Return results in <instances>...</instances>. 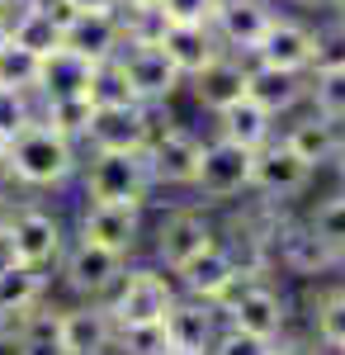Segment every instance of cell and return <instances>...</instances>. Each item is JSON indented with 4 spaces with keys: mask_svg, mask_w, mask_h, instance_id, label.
<instances>
[{
    "mask_svg": "<svg viewBox=\"0 0 345 355\" xmlns=\"http://www.w3.org/2000/svg\"><path fill=\"white\" fill-rule=\"evenodd\" d=\"M67 5L62 0H19V10L10 15V38L33 48L38 57H48L62 48V28H67Z\"/></svg>",
    "mask_w": 345,
    "mask_h": 355,
    "instance_id": "cb8c5ba5",
    "label": "cell"
},
{
    "mask_svg": "<svg viewBox=\"0 0 345 355\" xmlns=\"http://www.w3.org/2000/svg\"><path fill=\"white\" fill-rule=\"evenodd\" d=\"M269 251H274V266H284L298 279H321V275L345 266L341 251H331L303 218H279V214L269 227Z\"/></svg>",
    "mask_w": 345,
    "mask_h": 355,
    "instance_id": "8fae6325",
    "label": "cell"
},
{
    "mask_svg": "<svg viewBox=\"0 0 345 355\" xmlns=\"http://www.w3.org/2000/svg\"><path fill=\"white\" fill-rule=\"evenodd\" d=\"M341 62H345V24L331 19L326 28H317V57H312V67H341Z\"/></svg>",
    "mask_w": 345,
    "mask_h": 355,
    "instance_id": "ab89813d",
    "label": "cell"
},
{
    "mask_svg": "<svg viewBox=\"0 0 345 355\" xmlns=\"http://www.w3.org/2000/svg\"><path fill=\"white\" fill-rule=\"evenodd\" d=\"M152 128H157V110L152 105H142V100H133V105H105V110L90 114V128H85L80 147H90V152H100V147L142 152Z\"/></svg>",
    "mask_w": 345,
    "mask_h": 355,
    "instance_id": "9a60e30c",
    "label": "cell"
},
{
    "mask_svg": "<svg viewBox=\"0 0 345 355\" xmlns=\"http://www.w3.org/2000/svg\"><path fill=\"white\" fill-rule=\"evenodd\" d=\"M142 214L147 209H133V204H85L80 209V223H76V237L85 242H100L118 256H133L142 246Z\"/></svg>",
    "mask_w": 345,
    "mask_h": 355,
    "instance_id": "2e32d148",
    "label": "cell"
},
{
    "mask_svg": "<svg viewBox=\"0 0 345 355\" xmlns=\"http://www.w3.org/2000/svg\"><path fill=\"white\" fill-rule=\"evenodd\" d=\"M33 119H38V95L33 90H15V85H0V133L5 137L24 133Z\"/></svg>",
    "mask_w": 345,
    "mask_h": 355,
    "instance_id": "d590c367",
    "label": "cell"
},
{
    "mask_svg": "<svg viewBox=\"0 0 345 355\" xmlns=\"http://www.w3.org/2000/svg\"><path fill=\"white\" fill-rule=\"evenodd\" d=\"M10 43V15H0V48Z\"/></svg>",
    "mask_w": 345,
    "mask_h": 355,
    "instance_id": "ee69618b",
    "label": "cell"
},
{
    "mask_svg": "<svg viewBox=\"0 0 345 355\" xmlns=\"http://www.w3.org/2000/svg\"><path fill=\"white\" fill-rule=\"evenodd\" d=\"M218 331H222V308L209 299L180 294V299L170 303V313H166V341H170V351L209 355Z\"/></svg>",
    "mask_w": 345,
    "mask_h": 355,
    "instance_id": "d6986e66",
    "label": "cell"
},
{
    "mask_svg": "<svg viewBox=\"0 0 345 355\" xmlns=\"http://www.w3.org/2000/svg\"><path fill=\"white\" fill-rule=\"evenodd\" d=\"M123 270H128V256H118V251H109L100 242H85V237L67 242L62 261H57L62 289L71 299H109L114 284L123 279Z\"/></svg>",
    "mask_w": 345,
    "mask_h": 355,
    "instance_id": "52a82bcc",
    "label": "cell"
},
{
    "mask_svg": "<svg viewBox=\"0 0 345 355\" xmlns=\"http://www.w3.org/2000/svg\"><path fill=\"white\" fill-rule=\"evenodd\" d=\"M118 355H166L170 341H166V322H152V327H118Z\"/></svg>",
    "mask_w": 345,
    "mask_h": 355,
    "instance_id": "8d00e7d4",
    "label": "cell"
},
{
    "mask_svg": "<svg viewBox=\"0 0 345 355\" xmlns=\"http://www.w3.org/2000/svg\"><path fill=\"white\" fill-rule=\"evenodd\" d=\"M218 308H222V327L251 331V336H265V341H284L289 299L269 284L265 275H241Z\"/></svg>",
    "mask_w": 345,
    "mask_h": 355,
    "instance_id": "8992f818",
    "label": "cell"
},
{
    "mask_svg": "<svg viewBox=\"0 0 345 355\" xmlns=\"http://www.w3.org/2000/svg\"><path fill=\"white\" fill-rule=\"evenodd\" d=\"M48 279H53L48 270L24 266V261H15V256L0 251V346H5L10 331L19 327V318H24L28 308H38V303L48 299Z\"/></svg>",
    "mask_w": 345,
    "mask_h": 355,
    "instance_id": "e0dca14e",
    "label": "cell"
},
{
    "mask_svg": "<svg viewBox=\"0 0 345 355\" xmlns=\"http://www.w3.org/2000/svg\"><path fill=\"white\" fill-rule=\"evenodd\" d=\"M90 76H95V62L90 57L71 53L67 43L53 48L38 67V100H57V95H90Z\"/></svg>",
    "mask_w": 345,
    "mask_h": 355,
    "instance_id": "4316f807",
    "label": "cell"
},
{
    "mask_svg": "<svg viewBox=\"0 0 345 355\" xmlns=\"http://www.w3.org/2000/svg\"><path fill=\"white\" fill-rule=\"evenodd\" d=\"M213 242H218V223L204 214V204H175L161 214L157 232H152V261L166 270H180L189 256H199Z\"/></svg>",
    "mask_w": 345,
    "mask_h": 355,
    "instance_id": "ba28073f",
    "label": "cell"
},
{
    "mask_svg": "<svg viewBox=\"0 0 345 355\" xmlns=\"http://www.w3.org/2000/svg\"><path fill=\"white\" fill-rule=\"evenodd\" d=\"M166 355H194V351H166Z\"/></svg>",
    "mask_w": 345,
    "mask_h": 355,
    "instance_id": "681fc988",
    "label": "cell"
},
{
    "mask_svg": "<svg viewBox=\"0 0 345 355\" xmlns=\"http://www.w3.org/2000/svg\"><path fill=\"white\" fill-rule=\"evenodd\" d=\"M123 5H152V0H123Z\"/></svg>",
    "mask_w": 345,
    "mask_h": 355,
    "instance_id": "c3c4849f",
    "label": "cell"
},
{
    "mask_svg": "<svg viewBox=\"0 0 345 355\" xmlns=\"http://www.w3.org/2000/svg\"><path fill=\"white\" fill-rule=\"evenodd\" d=\"M312 57H317V28L293 19V15H274L269 28H265V38L256 43L251 62L289 67V71H312Z\"/></svg>",
    "mask_w": 345,
    "mask_h": 355,
    "instance_id": "ac0fdd59",
    "label": "cell"
},
{
    "mask_svg": "<svg viewBox=\"0 0 345 355\" xmlns=\"http://www.w3.org/2000/svg\"><path fill=\"white\" fill-rule=\"evenodd\" d=\"M19 10V0H0V15H15Z\"/></svg>",
    "mask_w": 345,
    "mask_h": 355,
    "instance_id": "bcb514c9",
    "label": "cell"
},
{
    "mask_svg": "<svg viewBox=\"0 0 345 355\" xmlns=\"http://www.w3.org/2000/svg\"><path fill=\"white\" fill-rule=\"evenodd\" d=\"M0 251L24 266H38V270H57V261L67 251V227L38 204L0 209Z\"/></svg>",
    "mask_w": 345,
    "mask_h": 355,
    "instance_id": "277c9868",
    "label": "cell"
},
{
    "mask_svg": "<svg viewBox=\"0 0 345 355\" xmlns=\"http://www.w3.org/2000/svg\"><path fill=\"white\" fill-rule=\"evenodd\" d=\"M175 299H180V284H175V275L166 266H157V261L133 266L128 261L123 279L114 284V294L105 303L118 327H152V322H166V313H170Z\"/></svg>",
    "mask_w": 345,
    "mask_h": 355,
    "instance_id": "3957f363",
    "label": "cell"
},
{
    "mask_svg": "<svg viewBox=\"0 0 345 355\" xmlns=\"http://www.w3.org/2000/svg\"><path fill=\"white\" fill-rule=\"evenodd\" d=\"M303 223H308L331 251H341V256H345V185H341V190H331V194H321L317 204L303 214Z\"/></svg>",
    "mask_w": 345,
    "mask_h": 355,
    "instance_id": "1f68e13d",
    "label": "cell"
},
{
    "mask_svg": "<svg viewBox=\"0 0 345 355\" xmlns=\"http://www.w3.org/2000/svg\"><path fill=\"white\" fill-rule=\"evenodd\" d=\"M5 152H10V137L0 133V175H5Z\"/></svg>",
    "mask_w": 345,
    "mask_h": 355,
    "instance_id": "f6af8a7d",
    "label": "cell"
},
{
    "mask_svg": "<svg viewBox=\"0 0 345 355\" xmlns=\"http://www.w3.org/2000/svg\"><path fill=\"white\" fill-rule=\"evenodd\" d=\"M331 171L341 175V185H345V133H341V147H336V162H331Z\"/></svg>",
    "mask_w": 345,
    "mask_h": 355,
    "instance_id": "b9f144b4",
    "label": "cell"
},
{
    "mask_svg": "<svg viewBox=\"0 0 345 355\" xmlns=\"http://www.w3.org/2000/svg\"><path fill=\"white\" fill-rule=\"evenodd\" d=\"M317 180V171L293 152L284 137L274 133L265 147H256V166H251V194H260V204H289Z\"/></svg>",
    "mask_w": 345,
    "mask_h": 355,
    "instance_id": "9c48e42d",
    "label": "cell"
},
{
    "mask_svg": "<svg viewBox=\"0 0 345 355\" xmlns=\"http://www.w3.org/2000/svg\"><path fill=\"white\" fill-rule=\"evenodd\" d=\"M293 5H331V0H293Z\"/></svg>",
    "mask_w": 345,
    "mask_h": 355,
    "instance_id": "7dc6e473",
    "label": "cell"
},
{
    "mask_svg": "<svg viewBox=\"0 0 345 355\" xmlns=\"http://www.w3.org/2000/svg\"><path fill=\"white\" fill-rule=\"evenodd\" d=\"M341 133H345V123H331V119H321V114L308 110V114H298L293 123H284V133H279V137H284V142H289L312 171H326V166L336 162Z\"/></svg>",
    "mask_w": 345,
    "mask_h": 355,
    "instance_id": "d4e9b609",
    "label": "cell"
},
{
    "mask_svg": "<svg viewBox=\"0 0 345 355\" xmlns=\"http://www.w3.org/2000/svg\"><path fill=\"white\" fill-rule=\"evenodd\" d=\"M175 275V284H180V294H194V299H209V303H222L227 299V289L241 279V266L232 261V251L222 246V237L213 246H204L199 256H189Z\"/></svg>",
    "mask_w": 345,
    "mask_h": 355,
    "instance_id": "ffe728a7",
    "label": "cell"
},
{
    "mask_svg": "<svg viewBox=\"0 0 345 355\" xmlns=\"http://www.w3.org/2000/svg\"><path fill=\"white\" fill-rule=\"evenodd\" d=\"M133 85L123 76V67H118V57H109L95 67V76H90V105L95 110H105V105H133Z\"/></svg>",
    "mask_w": 345,
    "mask_h": 355,
    "instance_id": "e575fe53",
    "label": "cell"
},
{
    "mask_svg": "<svg viewBox=\"0 0 345 355\" xmlns=\"http://www.w3.org/2000/svg\"><path fill=\"white\" fill-rule=\"evenodd\" d=\"M118 67H123V76L133 85V95L142 105H170L180 90H185V76H180V67L166 57L161 43H123L118 48Z\"/></svg>",
    "mask_w": 345,
    "mask_h": 355,
    "instance_id": "7c38bea8",
    "label": "cell"
},
{
    "mask_svg": "<svg viewBox=\"0 0 345 355\" xmlns=\"http://www.w3.org/2000/svg\"><path fill=\"white\" fill-rule=\"evenodd\" d=\"M157 43L166 48V57L180 67V76H194L213 53H222L213 24H166V33H161Z\"/></svg>",
    "mask_w": 345,
    "mask_h": 355,
    "instance_id": "f1b7e54d",
    "label": "cell"
},
{
    "mask_svg": "<svg viewBox=\"0 0 345 355\" xmlns=\"http://www.w3.org/2000/svg\"><path fill=\"white\" fill-rule=\"evenodd\" d=\"M251 166H256L251 147L213 133L199 152V171H194V185H189L194 204H232L241 194H251Z\"/></svg>",
    "mask_w": 345,
    "mask_h": 355,
    "instance_id": "5b68a950",
    "label": "cell"
},
{
    "mask_svg": "<svg viewBox=\"0 0 345 355\" xmlns=\"http://www.w3.org/2000/svg\"><path fill=\"white\" fill-rule=\"evenodd\" d=\"M62 43L100 67L109 57H118V48H123V19H118V10L114 15L109 10H71L67 28H62Z\"/></svg>",
    "mask_w": 345,
    "mask_h": 355,
    "instance_id": "7402d4cb",
    "label": "cell"
},
{
    "mask_svg": "<svg viewBox=\"0 0 345 355\" xmlns=\"http://www.w3.org/2000/svg\"><path fill=\"white\" fill-rule=\"evenodd\" d=\"M326 10H331V19H341V24H345V0H331Z\"/></svg>",
    "mask_w": 345,
    "mask_h": 355,
    "instance_id": "7bdbcfd3",
    "label": "cell"
},
{
    "mask_svg": "<svg viewBox=\"0 0 345 355\" xmlns=\"http://www.w3.org/2000/svg\"><path fill=\"white\" fill-rule=\"evenodd\" d=\"M147 166H152V180L157 190H189L194 185V171H199V152H204V137L185 128V123H157L147 137Z\"/></svg>",
    "mask_w": 345,
    "mask_h": 355,
    "instance_id": "30bf717a",
    "label": "cell"
},
{
    "mask_svg": "<svg viewBox=\"0 0 345 355\" xmlns=\"http://www.w3.org/2000/svg\"><path fill=\"white\" fill-rule=\"evenodd\" d=\"M5 175L15 185H24V190H62L67 180L80 175V142L62 137L43 119H33L24 133L10 137Z\"/></svg>",
    "mask_w": 345,
    "mask_h": 355,
    "instance_id": "6da1fadb",
    "label": "cell"
},
{
    "mask_svg": "<svg viewBox=\"0 0 345 355\" xmlns=\"http://www.w3.org/2000/svg\"><path fill=\"white\" fill-rule=\"evenodd\" d=\"M118 322L105 299H76L62 303V351L67 355H114Z\"/></svg>",
    "mask_w": 345,
    "mask_h": 355,
    "instance_id": "5bb4252c",
    "label": "cell"
},
{
    "mask_svg": "<svg viewBox=\"0 0 345 355\" xmlns=\"http://www.w3.org/2000/svg\"><path fill=\"white\" fill-rule=\"evenodd\" d=\"M269 19H274L269 0H218V10H213V33H218V43H222L227 53L251 57L256 43L265 38Z\"/></svg>",
    "mask_w": 345,
    "mask_h": 355,
    "instance_id": "44dd1931",
    "label": "cell"
},
{
    "mask_svg": "<svg viewBox=\"0 0 345 355\" xmlns=\"http://www.w3.org/2000/svg\"><path fill=\"white\" fill-rule=\"evenodd\" d=\"M80 190L95 204H133L147 209L157 180H152V166L147 152H128V147H100L80 162Z\"/></svg>",
    "mask_w": 345,
    "mask_h": 355,
    "instance_id": "7a4b0ae2",
    "label": "cell"
},
{
    "mask_svg": "<svg viewBox=\"0 0 345 355\" xmlns=\"http://www.w3.org/2000/svg\"><path fill=\"white\" fill-rule=\"evenodd\" d=\"M90 95H57V100H38V119L57 128L62 137H71V142H85V128H90Z\"/></svg>",
    "mask_w": 345,
    "mask_h": 355,
    "instance_id": "4dcf8cb0",
    "label": "cell"
},
{
    "mask_svg": "<svg viewBox=\"0 0 345 355\" xmlns=\"http://www.w3.org/2000/svg\"><path fill=\"white\" fill-rule=\"evenodd\" d=\"M38 67H43V57L24 48V43H5L0 48V85H15V90H33L38 95Z\"/></svg>",
    "mask_w": 345,
    "mask_h": 355,
    "instance_id": "836d02e7",
    "label": "cell"
},
{
    "mask_svg": "<svg viewBox=\"0 0 345 355\" xmlns=\"http://www.w3.org/2000/svg\"><path fill=\"white\" fill-rule=\"evenodd\" d=\"M62 5H67V10H109V15L123 10V0H62Z\"/></svg>",
    "mask_w": 345,
    "mask_h": 355,
    "instance_id": "60d3db41",
    "label": "cell"
},
{
    "mask_svg": "<svg viewBox=\"0 0 345 355\" xmlns=\"http://www.w3.org/2000/svg\"><path fill=\"white\" fill-rule=\"evenodd\" d=\"M246 76H251V57L241 53H213L194 76H185V90L194 95V105L204 114H222L227 105L246 100Z\"/></svg>",
    "mask_w": 345,
    "mask_h": 355,
    "instance_id": "4fadbf2b",
    "label": "cell"
},
{
    "mask_svg": "<svg viewBox=\"0 0 345 355\" xmlns=\"http://www.w3.org/2000/svg\"><path fill=\"white\" fill-rule=\"evenodd\" d=\"M246 95H251L256 105H265L274 119H289V114L308 110V71H289V67H265V62H251Z\"/></svg>",
    "mask_w": 345,
    "mask_h": 355,
    "instance_id": "603a6c76",
    "label": "cell"
},
{
    "mask_svg": "<svg viewBox=\"0 0 345 355\" xmlns=\"http://www.w3.org/2000/svg\"><path fill=\"white\" fill-rule=\"evenodd\" d=\"M213 133L232 137V142H241V147H265L269 137L279 133V119L265 110V105H256L251 95L246 100H237V105H227L222 114H213Z\"/></svg>",
    "mask_w": 345,
    "mask_h": 355,
    "instance_id": "83f0119b",
    "label": "cell"
},
{
    "mask_svg": "<svg viewBox=\"0 0 345 355\" xmlns=\"http://www.w3.org/2000/svg\"><path fill=\"white\" fill-rule=\"evenodd\" d=\"M209 355H279V341H265V336H251V331H237V327H222Z\"/></svg>",
    "mask_w": 345,
    "mask_h": 355,
    "instance_id": "74e56055",
    "label": "cell"
},
{
    "mask_svg": "<svg viewBox=\"0 0 345 355\" xmlns=\"http://www.w3.org/2000/svg\"><path fill=\"white\" fill-rule=\"evenodd\" d=\"M157 10L166 15V24H213L218 0H157Z\"/></svg>",
    "mask_w": 345,
    "mask_h": 355,
    "instance_id": "f35d334b",
    "label": "cell"
},
{
    "mask_svg": "<svg viewBox=\"0 0 345 355\" xmlns=\"http://www.w3.org/2000/svg\"><path fill=\"white\" fill-rule=\"evenodd\" d=\"M10 355H67L62 351V308L57 303H38L19 318V327L5 336Z\"/></svg>",
    "mask_w": 345,
    "mask_h": 355,
    "instance_id": "484cf974",
    "label": "cell"
},
{
    "mask_svg": "<svg viewBox=\"0 0 345 355\" xmlns=\"http://www.w3.org/2000/svg\"><path fill=\"white\" fill-rule=\"evenodd\" d=\"M308 110L331 123H345V62L308 71Z\"/></svg>",
    "mask_w": 345,
    "mask_h": 355,
    "instance_id": "f546056e",
    "label": "cell"
},
{
    "mask_svg": "<svg viewBox=\"0 0 345 355\" xmlns=\"http://www.w3.org/2000/svg\"><path fill=\"white\" fill-rule=\"evenodd\" d=\"M312 336H317L321 351L345 355V284L317 299V308H312Z\"/></svg>",
    "mask_w": 345,
    "mask_h": 355,
    "instance_id": "d6a6232c",
    "label": "cell"
}]
</instances>
